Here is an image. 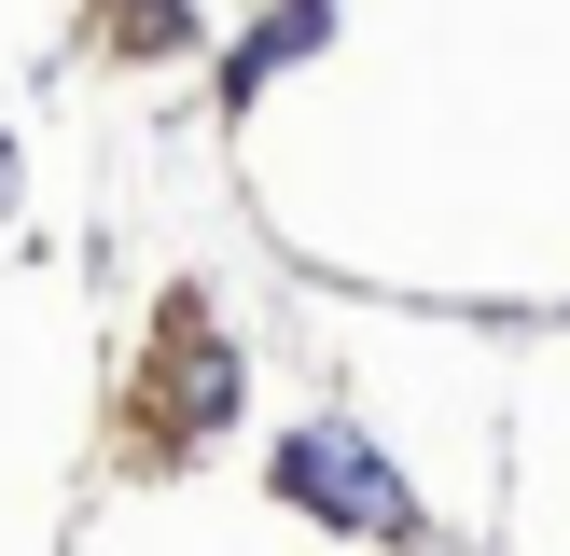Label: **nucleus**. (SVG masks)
<instances>
[{"mask_svg": "<svg viewBox=\"0 0 570 556\" xmlns=\"http://www.w3.org/2000/svg\"><path fill=\"white\" fill-rule=\"evenodd\" d=\"M278 473H293V500H321V515H348V528H404V500H390V473L362 459V445H334V431H306V445H293Z\"/></svg>", "mask_w": 570, "mask_h": 556, "instance_id": "nucleus-1", "label": "nucleus"}]
</instances>
